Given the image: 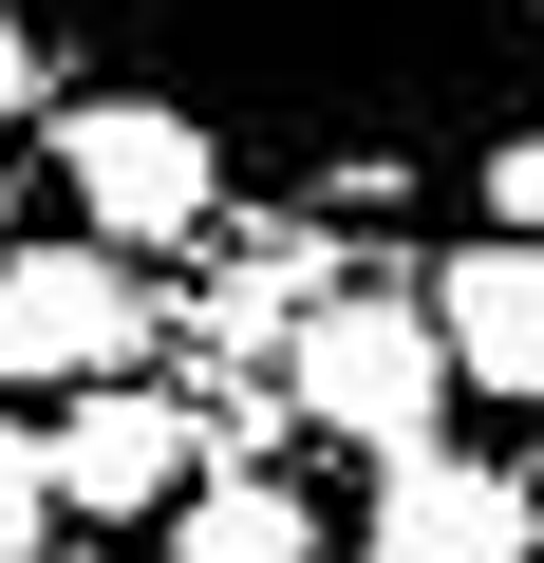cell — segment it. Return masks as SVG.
<instances>
[{"instance_id":"cell-1","label":"cell","mask_w":544,"mask_h":563,"mask_svg":"<svg viewBox=\"0 0 544 563\" xmlns=\"http://www.w3.org/2000/svg\"><path fill=\"white\" fill-rule=\"evenodd\" d=\"M282 395H301V432H338L376 470L451 451V357H432V301H395V282H338V301L282 339Z\"/></svg>"},{"instance_id":"cell-2","label":"cell","mask_w":544,"mask_h":563,"mask_svg":"<svg viewBox=\"0 0 544 563\" xmlns=\"http://www.w3.org/2000/svg\"><path fill=\"white\" fill-rule=\"evenodd\" d=\"M57 188H76V244H113L132 282L225 225V151H207L169 95H76V113H57Z\"/></svg>"},{"instance_id":"cell-3","label":"cell","mask_w":544,"mask_h":563,"mask_svg":"<svg viewBox=\"0 0 544 563\" xmlns=\"http://www.w3.org/2000/svg\"><path fill=\"white\" fill-rule=\"evenodd\" d=\"M113 376H151V282L76 225L0 244V395H113Z\"/></svg>"},{"instance_id":"cell-4","label":"cell","mask_w":544,"mask_h":563,"mask_svg":"<svg viewBox=\"0 0 544 563\" xmlns=\"http://www.w3.org/2000/svg\"><path fill=\"white\" fill-rule=\"evenodd\" d=\"M357 544L376 563H544V488L507 451H413V470H376Z\"/></svg>"},{"instance_id":"cell-5","label":"cell","mask_w":544,"mask_h":563,"mask_svg":"<svg viewBox=\"0 0 544 563\" xmlns=\"http://www.w3.org/2000/svg\"><path fill=\"white\" fill-rule=\"evenodd\" d=\"M38 470H57V526L188 507V413H169L151 376H113V395H57V413H38Z\"/></svg>"},{"instance_id":"cell-6","label":"cell","mask_w":544,"mask_h":563,"mask_svg":"<svg viewBox=\"0 0 544 563\" xmlns=\"http://www.w3.org/2000/svg\"><path fill=\"white\" fill-rule=\"evenodd\" d=\"M432 357H451V395H507V413H544V244H451L432 263Z\"/></svg>"},{"instance_id":"cell-7","label":"cell","mask_w":544,"mask_h":563,"mask_svg":"<svg viewBox=\"0 0 544 563\" xmlns=\"http://www.w3.org/2000/svg\"><path fill=\"white\" fill-rule=\"evenodd\" d=\"M169 563H320V507H301L282 470H207V488L169 507Z\"/></svg>"},{"instance_id":"cell-8","label":"cell","mask_w":544,"mask_h":563,"mask_svg":"<svg viewBox=\"0 0 544 563\" xmlns=\"http://www.w3.org/2000/svg\"><path fill=\"white\" fill-rule=\"evenodd\" d=\"M57 544V470H38V413H0V563Z\"/></svg>"},{"instance_id":"cell-9","label":"cell","mask_w":544,"mask_h":563,"mask_svg":"<svg viewBox=\"0 0 544 563\" xmlns=\"http://www.w3.org/2000/svg\"><path fill=\"white\" fill-rule=\"evenodd\" d=\"M38 95H57V57H38V38H20V20H0V132H20V113H38Z\"/></svg>"},{"instance_id":"cell-10","label":"cell","mask_w":544,"mask_h":563,"mask_svg":"<svg viewBox=\"0 0 544 563\" xmlns=\"http://www.w3.org/2000/svg\"><path fill=\"white\" fill-rule=\"evenodd\" d=\"M0 244H20V188H0Z\"/></svg>"},{"instance_id":"cell-11","label":"cell","mask_w":544,"mask_h":563,"mask_svg":"<svg viewBox=\"0 0 544 563\" xmlns=\"http://www.w3.org/2000/svg\"><path fill=\"white\" fill-rule=\"evenodd\" d=\"M0 20H20V0H0Z\"/></svg>"}]
</instances>
